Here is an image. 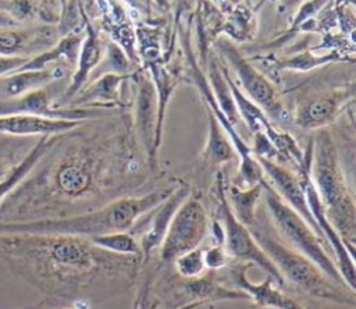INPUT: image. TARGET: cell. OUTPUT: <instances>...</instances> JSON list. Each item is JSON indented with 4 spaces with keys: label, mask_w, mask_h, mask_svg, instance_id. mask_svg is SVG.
I'll use <instances>...</instances> for the list:
<instances>
[{
    "label": "cell",
    "mask_w": 356,
    "mask_h": 309,
    "mask_svg": "<svg viewBox=\"0 0 356 309\" xmlns=\"http://www.w3.org/2000/svg\"><path fill=\"white\" fill-rule=\"evenodd\" d=\"M353 56L343 53L341 50H330L327 53H312L309 50L300 52L289 58H285L280 63H277L278 70H289V71H310L313 68H317L320 65H325L335 61H353Z\"/></svg>",
    "instance_id": "obj_27"
},
{
    "label": "cell",
    "mask_w": 356,
    "mask_h": 309,
    "mask_svg": "<svg viewBox=\"0 0 356 309\" xmlns=\"http://www.w3.org/2000/svg\"><path fill=\"white\" fill-rule=\"evenodd\" d=\"M352 86L337 88L305 99L295 110L293 122L307 131L323 129L332 124L342 110L353 100Z\"/></svg>",
    "instance_id": "obj_12"
},
{
    "label": "cell",
    "mask_w": 356,
    "mask_h": 309,
    "mask_svg": "<svg viewBox=\"0 0 356 309\" xmlns=\"http://www.w3.org/2000/svg\"><path fill=\"white\" fill-rule=\"evenodd\" d=\"M56 184L63 193L68 196H79L89 189L92 184V175L85 164L76 160H71L58 168Z\"/></svg>",
    "instance_id": "obj_26"
},
{
    "label": "cell",
    "mask_w": 356,
    "mask_h": 309,
    "mask_svg": "<svg viewBox=\"0 0 356 309\" xmlns=\"http://www.w3.org/2000/svg\"><path fill=\"white\" fill-rule=\"evenodd\" d=\"M149 71V77L153 81L156 96H157V122H156V146L160 149L163 141V128L165 121V113L168 103L182 81V74L178 68L167 65L165 60H157L153 63L145 64Z\"/></svg>",
    "instance_id": "obj_21"
},
{
    "label": "cell",
    "mask_w": 356,
    "mask_h": 309,
    "mask_svg": "<svg viewBox=\"0 0 356 309\" xmlns=\"http://www.w3.org/2000/svg\"><path fill=\"white\" fill-rule=\"evenodd\" d=\"M0 246L15 258L33 263L42 278L74 292L100 280L114 283L131 280L136 273V256L115 255L92 244L88 238L60 234H0Z\"/></svg>",
    "instance_id": "obj_1"
},
{
    "label": "cell",
    "mask_w": 356,
    "mask_h": 309,
    "mask_svg": "<svg viewBox=\"0 0 356 309\" xmlns=\"http://www.w3.org/2000/svg\"><path fill=\"white\" fill-rule=\"evenodd\" d=\"M225 193L235 217L246 227H250L256 221V207L263 195L261 182L248 188L232 184L228 188L225 187Z\"/></svg>",
    "instance_id": "obj_24"
},
{
    "label": "cell",
    "mask_w": 356,
    "mask_h": 309,
    "mask_svg": "<svg viewBox=\"0 0 356 309\" xmlns=\"http://www.w3.org/2000/svg\"><path fill=\"white\" fill-rule=\"evenodd\" d=\"M172 189V187L160 188L140 196L121 198L96 210L75 216L0 224V234H60L92 238L108 232L129 231L145 213L163 202Z\"/></svg>",
    "instance_id": "obj_2"
},
{
    "label": "cell",
    "mask_w": 356,
    "mask_h": 309,
    "mask_svg": "<svg viewBox=\"0 0 356 309\" xmlns=\"http://www.w3.org/2000/svg\"><path fill=\"white\" fill-rule=\"evenodd\" d=\"M209 228V217L200 196L191 192L177 209L160 246V259L172 263L178 256L199 248Z\"/></svg>",
    "instance_id": "obj_8"
},
{
    "label": "cell",
    "mask_w": 356,
    "mask_h": 309,
    "mask_svg": "<svg viewBox=\"0 0 356 309\" xmlns=\"http://www.w3.org/2000/svg\"><path fill=\"white\" fill-rule=\"evenodd\" d=\"M92 244L102 248L103 251L124 255V256H136L142 260V251L139 246L138 239L129 231H118V232H108L102 235H95L88 238Z\"/></svg>",
    "instance_id": "obj_29"
},
{
    "label": "cell",
    "mask_w": 356,
    "mask_h": 309,
    "mask_svg": "<svg viewBox=\"0 0 356 309\" xmlns=\"http://www.w3.org/2000/svg\"><path fill=\"white\" fill-rule=\"evenodd\" d=\"M298 174L302 178L307 206H309V210H310L313 220L317 225L320 237L330 244V246L334 252V256H335L337 269H338L343 283L346 284V287L350 291L355 292V281H356V271H355V262H353L355 252L346 245V242L341 238V235L338 234V231L335 230L332 223L328 220L324 206H323V202H321V199L316 191V187L310 178V164L303 167Z\"/></svg>",
    "instance_id": "obj_10"
},
{
    "label": "cell",
    "mask_w": 356,
    "mask_h": 309,
    "mask_svg": "<svg viewBox=\"0 0 356 309\" xmlns=\"http://www.w3.org/2000/svg\"><path fill=\"white\" fill-rule=\"evenodd\" d=\"M161 36L163 32L156 26L139 25L135 29L136 53L143 64L164 58L161 54Z\"/></svg>",
    "instance_id": "obj_31"
},
{
    "label": "cell",
    "mask_w": 356,
    "mask_h": 309,
    "mask_svg": "<svg viewBox=\"0 0 356 309\" xmlns=\"http://www.w3.org/2000/svg\"><path fill=\"white\" fill-rule=\"evenodd\" d=\"M7 173H8V170H7V164L0 159V178H3Z\"/></svg>",
    "instance_id": "obj_41"
},
{
    "label": "cell",
    "mask_w": 356,
    "mask_h": 309,
    "mask_svg": "<svg viewBox=\"0 0 356 309\" xmlns=\"http://www.w3.org/2000/svg\"><path fill=\"white\" fill-rule=\"evenodd\" d=\"M22 46V38L17 32H0V56H13Z\"/></svg>",
    "instance_id": "obj_36"
},
{
    "label": "cell",
    "mask_w": 356,
    "mask_h": 309,
    "mask_svg": "<svg viewBox=\"0 0 356 309\" xmlns=\"http://www.w3.org/2000/svg\"><path fill=\"white\" fill-rule=\"evenodd\" d=\"M300 1H302V0H281L284 10H291V8H293L295 6H298Z\"/></svg>",
    "instance_id": "obj_39"
},
{
    "label": "cell",
    "mask_w": 356,
    "mask_h": 309,
    "mask_svg": "<svg viewBox=\"0 0 356 309\" xmlns=\"http://www.w3.org/2000/svg\"><path fill=\"white\" fill-rule=\"evenodd\" d=\"M132 65L125 52L111 40L107 43L103 57L90 77L95 79L103 74H132Z\"/></svg>",
    "instance_id": "obj_32"
},
{
    "label": "cell",
    "mask_w": 356,
    "mask_h": 309,
    "mask_svg": "<svg viewBox=\"0 0 356 309\" xmlns=\"http://www.w3.org/2000/svg\"><path fill=\"white\" fill-rule=\"evenodd\" d=\"M217 10L221 13V14H228L229 11H232L238 4V0H213Z\"/></svg>",
    "instance_id": "obj_38"
},
{
    "label": "cell",
    "mask_w": 356,
    "mask_h": 309,
    "mask_svg": "<svg viewBox=\"0 0 356 309\" xmlns=\"http://www.w3.org/2000/svg\"><path fill=\"white\" fill-rule=\"evenodd\" d=\"M4 114H32L46 118H63L74 121H85L97 118L106 113L96 107H76L51 106L47 93L40 88L22 95L18 99L0 102V116Z\"/></svg>",
    "instance_id": "obj_14"
},
{
    "label": "cell",
    "mask_w": 356,
    "mask_h": 309,
    "mask_svg": "<svg viewBox=\"0 0 356 309\" xmlns=\"http://www.w3.org/2000/svg\"><path fill=\"white\" fill-rule=\"evenodd\" d=\"M252 264H236L229 270L231 281L238 290L248 295V299L254 305L266 309H306L293 298L281 291V287H274V280L267 276L260 283H253L248 277V270Z\"/></svg>",
    "instance_id": "obj_17"
},
{
    "label": "cell",
    "mask_w": 356,
    "mask_h": 309,
    "mask_svg": "<svg viewBox=\"0 0 356 309\" xmlns=\"http://www.w3.org/2000/svg\"><path fill=\"white\" fill-rule=\"evenodd\" d=\"M54 78H57L56 72L49 68L33 71H17V74L11 75L7 81V92L11 97L22 96L35 89H40Z\"/></svg>",
    "instance_id": "obj_30"
},
{
    "label": "cell",
    "mask_w": 356,
    "mask_h": 309,
    "mask_svg": "<svg viewBox=\"0 0 356 309\" xmlns=\"http://www.w3.org/2000/svg\"><path fill=\"white\" fill-rule=\"evenodd\" d=\"M225 178L221 170L216 174V193H217V202H218V216L222 221V230H224V248L228 253V256L236 262L249 263L260 267L270 276L274 283L278 287H284L285 283L273 264V262L268 259V256L263 252V249L256 242L253 234L250 232L249 227L242 224L235 214L232 213V209L229 206V202L227 199L225 193Z\"/></svg>",
    "instance_id": "obj_7"
},
{
    "label": "cell",
    "mask_w": 356,
    "mask_h": 309,
    "mask_svg": "<svg viewBox=\"0 0 356 309\" xmlns=\"http://www.w3.org/2000/svg\"><path fill=\"white\" fill-rule=\"evenodd\" d=\"M310 178L323 202L328 220L346 245L355 252V200L346 184L335 142L328 131L323 129L312 139Z\"/></svg>",
    "instance_id": "obj_3"
},
{
    "label": "cell",
    "mask_w": 356,
    "mask_h": 309,
    "mask_svg": "<svg viewBox=\"0 0 356 309\" xmlns=\"http://www.w3.org/2000/svg\"><path fill=\"white\" fill-rule=\"evenodd\" d=\"M189 193L191 189L188 185L175 187L163 202L143 214L145 223H139L138 227H135L140 232L138 242L142 251V262H146L153 251L161 246L177 209Z\"/></svg>",
    "instance_id": "obj_13"
},
{
    "label": "cell",
    "mask_w": 356,
    "mask_h": 309,
    "mask_svg": "<svg viewBox=\"0 0 356 309\" xmlns=\"http://www.w3.org/2000/svg\"><path fill=\"white\" fill-rule=\"evenodd\" d=\"M132 74H103L95 78L71 102L76 107H117L122 106L121 86Z\"/></svg>",
    "instance_id": "obj_20"
},
{
    "label": "cell",
    "mask_w": 356,
    "mask_h": 309,
    "mask_svg": "<svg viewBox=\"0 0 356 309\" xmlns=\"http://www.w3.org/2000/svg\"><path fill=\"white\" fill-rule=\"evenodd\" d=\"M156 122H157V96L150 77H140L134 106V127L136 136L143 146L150 168L157 166L156 146Z\"/></svg>",
    "instance_id": "obj_15"
},
{
    "label": "cell",
    "mask_w": 356,
    "mask_h": 309,
    "mask_svg": "<svg viewBox=\"0 0 356 309\" xmlns=\"http://www.w3.org/2000/svg\"><path fill=\"white\" fill-rule=\"evenodd\" d=\"M179 38H181V43L184 46L186 58L189 61V75H191L195 86L197 88L199 93L202 95V99L204 102L206 109H209L213 113V116L217 118V121L220 122L222 129L227 132V135L229 136V139H231V142H232V145L236 150L239 166H238V171H236L235 180H234V185L241 187V188H248V187L260 184L266 178V175L263 173V168L259 164L254 154L252 153L250 146L245 142L242 135L229 124V121L224 117V114L218 109V106L216 103V99L213 96L211 88L209 85L207 77H204L203 71L200 70L197 58L195 57V53L192 50L191 40H189V32L181 31Z\"/></svg>",
    "instance_id": "obj_6"
},
{
    "label": "cell",
    "mask_w": 356,
    "mask_h": 309,
    "mask_svg": "<svg viewBox=\"0 0 356 309\" xmlns=\"http://www.w3.org/2000/svg\"><path fill=\"white\" fill-rule=\"evenodd\" d=\"M170 301H172L171 309L184 306L192 302H220V301H246L248 295L238 290L221 285L217 273L210 270L209 273H203L197 277H178L174 278L168 285Z\"/></svg>",
    "instance_id": "obj_11"
},
{
    "label": "cell",
    "mask_w": 356,
    "mask_h": 309,
    "mask_svg": "<svg viewBox=\"0 0 356 309\" xmlns=\"http://www.w3.org/2000/svg\"><path fill=\"white\" fill-rule=\"evenodd\" d=\"M50 136H40L39 142L31 149V152L15 166L13 167L3 178H0V202L26 177V174L36 166L40 157L51 146Z\"/></svg>",
    "instance_id": "obj_25"
},
{
    "label": "cell",
    "mask_w": 356,
    "mask_h": 309,
    "mask_svg": "<svg viewBox=\"0 0 356 309\" xmlns=\"http://www.w3.org/2000/svg\"><path fill=\"white\" fill-rule=\"evenodd\" d=\"M256 18L253 13L242 6H236L227 14L222 24V35L232 42H246L254 35Z\"/></svg>",
    "instance_id": "obj_28"
},
{
    "label": "cell",
    "mask_w": 356,
    "mask_h": 309,
    "mask_svg": "<svg viewBox=\"0 0 356 309\" xmlns=\"http://www.w3.org/2000/svg\"><path fill=\"white\" fill-rule=\"evenodd\" d=\"M261 187L273 223L281 235L292 245V249L310 259L332 281L346 287L335 262L323 248L321 238L316 234V231L306 223L302 216H299L280 198V195L275 192L273 185L266 181V178L261 181Z\"/></svg>",
    "instance_id": "obj_5"
},
{
    "label": "cell",
    "mask_w": 356,
    "mask_h": 309,
    "mask_svg": "<svg viewBox=\"0 0 356 309\" xmlns=\"http://www.w3.org/2000/svg\"><path fill=\"white\" fill-rule=\"evenodd\" d=\"M154 3L157 4V7L163 11H167L170 8V0H154Z\"/></svg>",
    "instance_id": "obj_40"
},
{
    "label": "cell",
    "mask_w": 356,
    "mask_h": 309,
    "mask_svg": "<svg viewBox=\"0 0 356 309\" xmlns=\"http://www.w3.org/2000/svg\"><path fill=\"white\" fill-rule=\"evenodd\" d=\"M82 121L63 120V118H46L32 114H4L0 116V132L17 136L40 135L51 136L63 132H68Z\"/></svg>",
    "instance_id": "obj_19"
},
{
    "label": "cell",
    "mask_w": 356,
    "mask_h": 309,
    "mask_svg": "<svg viewBox=\"0 0 356 309\" xmlns=\"http://www.w3.org/2000/svg\"><path fill=\"white\" fill-rule=\"evenodd\" d=\"M172 263L179 277H185V278L197 277L206 271L202 248H195L192 251L185 252L184 255L178 256Z\"/></svg>",
    "instance_id": "obj_33"
},
{
    "label": "cell",
    "mask_w": 356,
    "mask_h": 309,
    "mask_svg": "<svg viewBox=\"0 0 356 309\" xmlns=\"http://www.w3.org/2000/svg\"><path fill=\"white\" fill-rule=\"evenodd\" d=\"M26 61L22 56H0V75L19 70Z\"/></svg>",
    "instance_id": "obj_37"
},
{
    "label": "cell",
    "mask_w": 356,
    "mask_h": 309,
    "mask_svg": "<svg viewBox=\"0 0 356 309\" xmlns=\"http://www.w3.org/2000/svg\"><path fill=\"white\" fill-rule=\"evenodd\" d=\"M206 114L209 128L207 141L202 153L203 160L213 167H220L225 163L236 160L238 154L229 136L227 135V132L222 129V127L209 109H206Z\"/></svg>",
    "instance_id": "obj_23"
},
{
    "label": "cell",
    "mask_w": 356,
    "mask_h": 309,
    "mask_svg": "<svg viewBox=\"0 0 356 309\" xmlns=\"http://www.w3.org/2000/svg\"><path fill=\"white\" fill-rule=\"evenodd\" d=\"M206 65L209 68L207 81H209V85L211 88L216 103H217L218 109L221 110V113L224 114V117L238 131L239 127H245V125H243V122L241 120V116L238 113V109H236L235 100L232 97L228 81H227V78L224 75V71H222V65L220 64L214 52L209 53Z\"/></svg>",
    "instance_id": "obj_22"
},
{
    "label": "cell",
    "mask_w": 356,
    "mask_h": 309,
    "mask_svg": "<svg viewBox=\"0 0 356 309\" xmlns=\"http://www.w3.org/2000/svg\"><path fill=\"white\" fill-rule=\"evenodd\" d=\"M160 301L156 298H150L149 296V287L145 285V290L142 291V294L139 295V298L136 299L135 303V309H159ZM204 303L203 302H192V303H186L184 306L175 308V309H197L202 308Z\"/></svg>",
    "instance_id": "obj_35"
},
{
    "label": "cell",
    "mask_w": 356,
    "mask_h": 309,
    "mask_svg": "<svg viewBox=\"0 0 356 309\" xmlns=\"http://www.w3.org/2000/svg\"><path fill=\"white\" fill-rule=\"evenodd\" d=\"M128 1H129V3H132L134 6H136V3H135V1H132V0H128Z\"/></svg>",
    "instance_id": "obj_42"
},
{
    "label": "cell",
    "mask_w": 356,
    "mask_h": 309,
    "mask_svg": "<svg viewBox=\"0 0 356 309\" xmlns=\"http://www.w3.org/2000/svg\"><path fill=\"white\" fill-rule=\"evenodd\" d=\"M259 164L263 168L264 175H268L273 188L275 192L280 195V198L289 206L292 207L299 216H302L306 223L316 231V234L320 237V232L317 230V225L313 220V216L309 210L302 178L298 173H293L284 167L282 164L268 160V159H261L256 157ZM321 238V237H320Z\"/></svg>",
    "instance_id": "obj_16"
},
{
    "label": "cell",
    "mask_w": 356,
    "mask_h": 309,
    "mask_svg": "<svg viewBox=\"0 0 356 309\" xmlns=\"http://www.w3.org/2000/svg\"><path fill=\"white\" fill-rule=\"evenodd\" d=\"M103 57V47L99 31L89 22H86L85 36L81 43V49L76 58V70L72 75L71 84L67 88L61 104H68L71 99H74L81 89L86 85L88 81H90V75L93 70L97 67Z\"/></svg>",
    "instance_id": "obj_18"
},
{
    "label": "cell",
    "mask_w": 356,
    "mask_h": 309,
    "mask_svg": "<svg viewBox=\"0 0 356 309\" xmlns=\"http://www.w3.org/2000/svg\"><path fill=\"white\" fill-rule=\"evenodd\" d=\"M203 258L206 269L217 271L225 266H228L231 258L228 256L224 245L214 244L206 249H203Z\"/></svg>",
    "instance_id": "obj_34"
},
{
    "label": "cell",
    "mask_w": 356,
    "mask_h": 309,
    "mask_svg": "<svg viewBox=\"0 0 356 309\" xmlns=\"http://www.w3.org/2000/svg\"><path fill=\"white\" fill-rule=\"evenodd\" d=\"M213 46L216 52L222 54V57L234 68L242 85V92L254 104H257L268 118L274 121L281 120L284 117V107L275 86L270 82V79H267V77L261 74L246 57H243L228 38L220 36Z\"/></svg>",
    "instance_id": "obj_9"
},
{
    "label": "cell",
    "mask_w": 356,
    "mask_h": 309,
    "mask_svg": "<svg viewBox=\"0 0 356 309\" xmlns=\"http://www.w3.org/2000/svg\"><path fill=\"white\" fill-rule=\"evenodd\" d=\"M256 242L273 262L284 283H289L300 292L316 299L331 301L342 305H355V292L327 277L310 259L285 246L281 241L252 224L249 227Z\"/></svg>",
    "instance_id": "obj_4"
}]
</instances>
